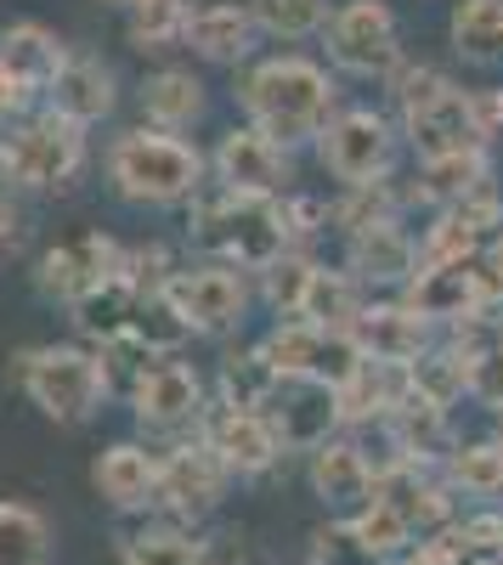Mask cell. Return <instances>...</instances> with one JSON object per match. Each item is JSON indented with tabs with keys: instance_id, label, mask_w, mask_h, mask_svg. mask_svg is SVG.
Instances as JSON below:
<instances>
[{
	"instance_id": "6da1fadb",
	"label": "cell",
	"mask_w": 503,
	"mask_h": 565,
	"mask_svg": "<svg viewBox=\"0 0 503 565\" xmlns=\"http://www.w3.org/2000/svg\"><path fill=\"white\" fill-rule=\"evenodd\" d=\"M340 103V85L323 63L311 57H266L249 68L244 79V114L260 136L283 141V148H295V141H317V130L329 125Z\"/></svg>"
},
{
	"instance_id": "7a4b0ae2",
	"label": "cell",
	"mask_w": 503,
	"mask_h": 565,
	"mask_svg": "<svg viewBox=\"0 0 503 565\" xmlns=\"http://www.w3.org/2000/svg\"><path fill=\"white\" fill-rule=\"evenodd\" d=\"M204 170L210 164L193 141H181L175 130H153V125H136V130L114 136V148H108L114 193L125 204H148V210H170V204L199 199Z\"/></svg>"
},
{
	"instance_id": "3957f363",
	"label": "cell",
	"mask_w": 503,
	"mask_h": 565,
	"mask_svg": "<svg viewBox=\"0 0 503 565\" xmlns=\"http://www.w3.org/2000/svg\"><path fill=\"white\" fill-rule=\"evenodd\" d=\"M18 380L23 396L52 418V424H85L97 418L108 402V367L97 351L85 345H34L18 356Z\"/></svg>"
},
{
	"instance_id": "277c9868",
	"label": "cell",
	"mask_w": 503,
	"mask_h": 565,
	"mask_svg": "<svg viewBox=\"0 0 503 565\" xmlns=\"http://www.w3.org/2000/svg\"><path fill=\"white\" fill-rule=\"evenodd\" d=\"M0 141H7V175L23 193H57L85 170V125L63 119L57 108L12 119Z\"/></svg>"
},
{
	"instance_id": "5b68a950",
	"label": "cell",
	"mask_w": 503,
	"mask_h": 565,
	"mask_svg": "<svg viewBox=\"0 0 503 565\" xmlns=\"http://www.w3.org/2000/svg\"><path fill=\"white\" fill-rule=\"evenodd\" d=\"M199 244L238 266V271H260L289 249V221L278 199H233L221 193L210 204H199Z\"/></svg>"
},
{
	"instance_id": "8992f818",
	"label": "cell",
	"mask_w": 503,
	"mask_h": 565,
	"mask_svg": "<svg viewBox=\"0 0 503 565\" xmlns=\"http://www.w3.org/2000/svg\"><path fill=\"white\" fill-rule=\"evenodd\" d=\"M396 103H402V125H407V136H414L419 159L486 148L481 130H475V114H470V90H459L447 74H436V68L402 74Z\"/></svg>"
},
{
	"instance_id": "52a82bcc",
	"label": "cell",
	"mask_w": 503,
	"mask_h": 565,
	"mask_svg": "<svg viewBox=\"0 0 503 565\" xmlns=\"http://www.w3.org/2000/svg\"><path fill=\"white\" fill-rule=\"evenodd\" d=\"M317 159L345 186H379L396 159V130L374 108H334L329 125L317 130Z\"/></svg>"
},
{
	"instance_id": "ba28073f",
	"label": "cell",
	"mask_w": 503,
	"mask_h": 565,
	"mask_svg": "<svg viewBox=\"0 0 503 565\" xmlns=\"http://www.w3.org/2000/svg\"><path fill=\"white\" fill-rule=\"evenodd\" d=\"M260 351L283 380H317V385H334V391L362 362V351H356V340L345 334V328H317L306 317H289L278 334H266Z\"/></svg>"
},
{
	"instance_id": "9c48e42d",
	"label": "cell",
	"mask_w": 503,
	"mask_h": 565,
	"mask_svg": "<svg viewBox=\"0 0 503 565\" xmlns=\"http://www.w3.org/2000/svg\"><path fill=\"white\" fill-rule=\"evenodd\" d=\"M170 300L175 311L188 317L193 334H233V328L249 317V277L226 260H204V266H188V271H170Z\"/></svg>"
},
{
	"instance_id": "30bf717a",
	"label": "cell",
	"mask_w": 503,
	"mask_h": 565,
	"mask_svg": "<svg viewBox=\"0 0 503 565\" xmlns=\"http://www.w3.org/2000/svg\"><path fill=\"white\" fill-rule=\"evenodd\" d=\"M329 34V57L345 68V74H390L402 45H396V12L385 7V0H345L340 12H329L323 23Z\"/></svg>"
},
{
	"instance_id": "8fae6325",
	"label": "cell",
	"mask_w": 503,
	"mask_h": 565,
	"mask_svg": "<svg viewBox=\"0 0 503 565\" xmlns=\"http://www.w3.org/2000/svg\"><path fill=\"white\" fill-rule=\"evenodd\" d=\"M210 170H215V186L233 199H278L289 181V148L260 136L255 125H244V130L221 136V148L210 153Z\"/></svg>"
},
{
	"instance_id": "7c38bea8",
	"label": "cell",
	"mask_w": 503,
	"mask_h": 565,
	"mask_svg": "<svg viewBox=\"0 0 503 565\" xmlns=\"http://www.w3.org/2000/svg\"><path fill=\"white\" fill-rule=\"evenodd\" d=\"M130 407L142 430H181V424L204 418V380L193 362L181 356H153L142 373L130 380Z\"/></svg>"
},
{
	"instance_id": "4fadbf2b",
	"label": "cell",
	"mask_w": 503,
	"mask_h": 565,
	"mask_svg": "<svg viewBox=\"0 0 503 565\" xmlns=\"http://www.w3.org/2000/svg\"><path fill=\"white\" fill-rule=\"evenodd\" d=\"M407 289V311L414 317H425V322H481V311H486V282H481V271L470 266V260H419V271L402 282Z\"/></svg>"
},
{
	"instance_id": "5bb4252c",
	"label": "cell",
	"mask_w": 503,
	"mask_h": 565,
	"mask_svg": "<svg viewBox=\"0 0 503 565\" xmlns=\"http://www.w3.org/2000/svg\"><path fill=\"white\" fill-rule=\"evenodd\" d=\"M260 413H266V424H271V436H278L283 452L323 447L345 424L334 385H317V380H278V391H271V402Z\"/></svg>"
},
{
	"instance_id": "9a60e30c",
	"label": "cell",
	"mask_w": 503,
	"mask_h": 565,
	"mask_svg": "<svg viewBox=\"0 0 503 565\" xmlns=\"http://www.w3.org/2000/svg\"><path fill=\"white\" fill-rule=\"evenodd\" d=\"M119 244L108 238V232H79V238L57 244V249H45L40 255V271H34V289L45 300H57V306H74L85 289H97L103 277L119 271Z\"/></svg>"
},
{
	"instance_id": "2e32d148",
	"label": "cell",
	"mask_w": 503,
	"mask_h": 565,
	"mask_svg": "<svg viewBox=\"0 0 503 565\" xmlns=\"http://www.w3.org/2000/svg\"><path fill=\"white\" fill-rule=\"evenodd\" d=\"M226 463L204 447V441H188L175 447L170 458H159V492H153V509H170L175 521H199L210 514L226 492Z\"/></svg>"
},
{
	"instance_id": "e0dca14e",
	"label": "cell",
	"mask_w": 503,
	"mask_h": 565,
	"mask_svg": "<svg viewBox=\"0 0 503 565\" xmlns=\"http://www.w3.org/2000/svg\"><path fill=\"white\" fill-rule=\"evenodd\" d=\"M199 424H204L199 441L226 463V476H266V469L283 458V447H278V436H271L266 413H255V407H215Z\"/></svg>"
},
{
	"instance_id": "ac0fdd59",
	"label": "cell",
	"mask_w": 503,
	"mask_h": 565,
	"mask_svg": "<svg viewBox=\"0 0 503 565\" xmlns=\"http://www.w3.org/2000/svg\"><path fill=\"white\" fill-rule=\"evenodd\" d=\"M345 260H351L356 282H385V289H402V282L419 271V244H414V232H407L402 221L374 215V221L351 226Z\"/></svg>"
},
{
	"instance_id": "d6986e66",
	"label": "cell",
	"mask_w": 503,
	"mask_h": 565,
	"mask_svg": "<svg viewBox=\"0 0 503 565\" xmlns=\"http://www.w3.org/2000/svg\"><path fill=\"white\" fill-rule=\"evenodd\" d=\"M425 317H414L407 306H368L362 300V311L351 317L345 334L356 340V351L368 362H385V367H407L419 351H425Z\"/></svg>"
},
{
	"instance_id": "ffe728a7",
	"label": "cell",
	"mask_w": 503,
	"mask_h": 565,
	"mask_svg": "<svg viewBox=\"0 0 503 565\" xmlns=\"http://www.w3.org/2000/svg\"><path fill=\"white\" fill-rule=\"evenodd\" d=\"M45 97H52V108L63 119H74V125L90 130V125H103L119 108V79H114V68L103 57H74L68 52L63 74L45 85Z\"/></svg>"
},
{
	"instance_id": "44dd1931",
	"label": "cell",
	"mask_w": 503,
	"mask_h": 565,
	"mask_svg": "<svg viewBox=\"0 0 503 565\" xmlns=\"http://www.w3.org/2000/svg\"><path fill=\"white\" fill-rule=\"evenodd\" d=\"M374 469L362 463V452L351 441H323L311 447V492L323 498V509L334 521H351V514L374 498Z\"/></svg>"
},
{
	"instance_id": "7402d4cb",
	"label": "cell",
	"mask_w": 503,
	"mask_h": 565,
	"mask_svg": "<svg viewBox=\"0 0 503 565\" xmlns=\"http://www.w3.org/2000/svg\"><path fill=\"white\" fill-rule=\"evenodd\" d=\"M90 481H97V492H103L114 509H125V514L153 509V492H159V458H153L142 441H114V447L97 458V469H90Z\"/></svg>"
},
{
	"instance_id": "603a6c76",
	"label": "cell",
	"mask_w": 503,
	"mask_h": 565,
	"mask_svg": "<svg viewBox=\"0 0 503 565\" xmlns=\"http://www.w3.org/2000/svg\"><path fill=\"white\" fill-rule=\"evenodd\" d=\"M63 63H68V45L45 23H7L0 29V68H7L18 85H29L34 97L63 74Z\"/></svg>"
},
{
	"instance_id": "cb8c5ba5",
	"label": "cell",
	"mask_w": 503,
	"mask_h": 565,
	"mask_svg": "<svg viewBox=\"0 0 503 565\" xmlns=\"http://www.w3.org/2000/svg\"><path fill=\"white\" fill-rule=\"evenodd\" d=\"M255 18L249 7H233V0H210V7H199L188 18V34H181V45H193L199 57L210 63H244L255 52Z\"/></svg>"
},
{
	"instance_id": "d4e9b609",
	"label": "cell",
	"mask_w": 503,
	"mask_h": 565,
	"mask_svg": "<svg viewBox=\"0 0 503 565\" xmlns=\"http://www.w3.org/2000/svg\"><path fill=\"white\" fill-rule=\"evenodd\" d=\"M136 300H142V289L125 277V271H114V277H103L97 289H85L68 311H74V334L79 340H90V345H114V340H125V328H130V311H136Z\"/></svg>"
},
{
	"instance_id": "484cf974",
	"label": "cell",
	"mask_w": 503,
	"mask_h": 565,
	"mask_svg": "<svg viewBox=\"0 0 503 565\" xmlns=\"http://www.w3.org/2000/svg\"><path fill=\"white\" fill-rule=\"evenodd\" d=\"M142 114L153 130H188L204 119V79L193 68H159L142 79Z\"/></svg>"
},
{
	"instance_id": "4316f807",
	"label": "cell",
	"mask_w": 503,
	"mask_h": 565,
	"mask_svg": "<svg viewBox=\"0 0 503 565\" xmlns=\"http://www.w3.org/2000/svg\"><path fill=\"white\" fill-rule=\"evenodd\" d=\"M345 532H351V543L368 554L374 565L379 559H396V554H407V543H414V521L390 503V498H379V487H374V498L362 503L351 521H340Z\"/></svg>"
},
{
	"instance_id": "83f0119b",
	"label": "cell",
	"mask_w": 503,
	"mask_h": 565,
	"mask_svg": "<svg viewBox=\"0 0 503 565\" xmlns=\"http://www.w3.org/2000/svg\"><path fill=\"white\" fill-rule=\"evenodd\" d=\"M125 334H130L136 345H142L148 356H175L181 345L193 340V328H188V317L175 311L170 289H142V300H136Z\"/></svg>"
},
{
	"instance_id": "f1b7e54d",
	"label": "cell",
	"mask_w": 503,
	"mask_h": 565,
	"mask_svg": "<svg viewBox=\"0 0 503 565\" xmlns=\"http://www.w3.org/2000/svg\"><path fill=\"white\" fill-rule=\"evenodd\" d=\"M452 52L464 63H503V0H459L452 7Z\"/></svg>"
},
{
	"instance_id": "f546056e",
	"label": "cell",
	"mask_w": 503,
	"mask_h": 565,
	"mask_svg": "<svg viewBox=\"0 0 503 565\" xmlns=\"http://www.w3.org/2000/svg\"><path fill=\"white\" fill-rule=\"evenodd\" d=\"M486 181H492V170H486V148H464V153L425 159V181H419V193H425V199H436V204H459V199L481 193Z\"/></svg>"
},
{
	"instance_id": "4dcf8cb0",
	"label": "cell",
	"mask_w": 503,
	"mask_h": 565,
	"mask_svg": "<svg viewBox=\"0 0 503 565\" xmlns=\"http://www.w3.org/2000/svg\"><path fill=\"white\" fill-rule=\"evenodd\" d=\"M0 565H52V526L29 503H0Z\"/></svg>"
},
{
	"instance_id": "1f68e13d",
	"label": "cell",
	"mask_w": 503,
	"mask_h": 565,
	"mask_svg": "<svg viewBox=\"0 0 503 565\" xmlns=\"http://www.w3.org/2000/svg\"><path fill=\"white\" fill-rule=\"evenodd\" d=\"M362 311V282L351 271H329L317 266L311 271V289L300 300V317L317 322V328H351V317Z\"/></svg>"
},
{
	"instance_id": "d6a6232c",
	"label": "cell",
	"mask_w": 503,
	"mask_h": 565,
	"mask_svg": "<svg viewBox=\"0 0 503 565\" xmlns=\"http://www.w3.org/2000/svg\"><path fill=\"white\" fill-rule=\"evenodd\" d=\"M283 373L266 362V351H233L221 356V407H266Z\"/></svg>"
},
{
	"instance_id": "836d02e7",
	"label": "cell",
	"mask_w": 503,
	"mask_h": 565,
	"mask_svg": "<svg viewBox=\"0 0 503 565\" xmlns=\"http://www.w3.org/2000/svg\"><path fill=\"white\" fill-rule=\"evenodd\" d=\"M193 7L188 0H136L130 7V45L136 52H170L188 34Z\"/></svg>"
},
{
	"instance_id": "e575fe53",
	"label": "cell",
	"mask_w": 503,
	"mask_h": 565,
	"mask_svg": "<svg viewBox=\"0 0 503 565\" xmlns=\"http://www.w3.org/2000/svg\"><path fill=\"white\" fill-rule=\"evenodd\" d=\"M249 18L271 40H311L329 23V0H249Z\"/></svg>"
},
{
	"instance_id": "d590c367",
	"label": "cell",
	"mask_w": 503,
	"mask_h": 565,
	"mask_svg": "<svg viewBox=\"0 0 503 565\" xmlns=\"http://www.w3.org/2000/svg\"><path fill=\"white\" fill-rule=\"evenodd\" d=\"M447 476L470 498H503V447L497 441H470L447 452Z\"/></svg>"
},
{
	"instance_id": "8d00e7d4",
	"label": "cell",
	"mask_w": 503,
	"mask_h": 565,
	"mask_svg": "<svg viewBox=\"0 0 503 565\" xmlns=\"http://www.w3.org/2000/svg\"><path fill=\"white\" fill-rule=\"evenodd\" d=\"M311 260L306 255H295V249H283L271 266H260L255 277H260V295H266V306L278 311V317H300V300H306V289H311Z\"/></svg>"
},
{
	"instance_id": "74e56055",
	"label": "cell",
	"mask_w": 503,
	"mask_h": 565,
	"mask_svg": "<svg viewBox=\"0 0 503 565\" xmlns=\"http://www.w3.org/2000/svg\"><path fill=\"white\" fill-rule=\"evenodd\" d=\"M459 356H464V396H475L481 407L503 413V340L475 345V351L459 345Z\"/></svg>"
},
{
	"instance_id": "f35d334b",
	"label": "cell",
	"mask_w": 503,
	"mask_h": 565,
	"mask_svg": "<svg viewBox=\"0 0 503 565\" xmlns=\"http://www.w3.org/2000/svg\"><path fill=\"white\" fill-rule=\"evenodd\" d=\"M125 565H210V559L181 532H142V537L125 543Z\"/></svg>"
},
{
	"instance_id": "ab89813d",
	"label": "cell",
	"mask_w": 503,
	"mask_h": 565,
	"mask_svg": "<svg viewBox=\"0 0 503 565\" xmlns=\"http://www.w3.org/2000/svg\"><path fill=\"white\" fill-rule=\"evenodd\" d=\"M317 565H374V559L351 543L345 526H329V532H317Z\"/></svg>"
},
{
	"instance_id": "60d3db41",
	"label": "cell",
	"mask_w": 503,
	"mask_h": 565,
	"mask_svg": "<svg viewBox=\"0 0 503 565\" xmlns=\"http://www.w3.org/2000/svg\"><path fill=\"white\" fill-rule=\"evenodd\" d=\"M470 114H475L481 141H492L503 130V90H470Z\"/></svg>"
},
{
	"instance_id": "b9f144b4",
	"label": "cell",
	"mask_w": 503,
	"mask_h": 565,
	"mask_svg": "<svg viewBox=\"0 0 503 565\" xmlns=\"http://www.w3.org/2000/svg\"><path fill=\"white\" fill-rule=\"evenodd\" d=\"M29 108H34V90H29V85H18L7 68H0V130H7L12 119H23Z\"/></svg>"
},
{
	"instance_id": "7bdbcfd3",
	"label": "cell",
	"mask_w": 503,
	"mask_h": 565,
	"mask_svg": "<svg viewBox=\"0 0 503 565\" xmlns=\"http://www.w3.org/2000/svg\"><path fill=\"white\" fill-rule=\"evenodd\" d=\"M23 244V210L7 199V186H0V255H12Z\"/></svg>"
},
{
	"instance_id": "ee69618b",
	"label": "cell",
	"mask_w": 503,
	"mask_h": 565,
	"mask_svg": "<svg viewBox=\"0 0 503 565\" xmlns=\"http://www.w3.org/2000/svg\"><path fill=\"white\" fill-rule=\"evenodd\" d=\"M0 186H12V175H7V141H0Z\"/></svg>"
},
{
	"instance_id": "f6af8a7d",
	"label": "cell",
	"mask_w": 503,
	"mask_h": 565,
	"mask_svg": "<svg viewBox=\"0 0 503 565\" xmlns=\"http://www.w3.org/2000/svg\"><path fill=\"white\" fill-rule=\"evenodd\" d=\"M103 7H119V12H130V7H136V0H103Z\"/></svg>"
},
{
	"instance_id": "bcb514c9",
	"label": "cell",
	"mask_w": 503,
	"mask_h": 565,
	"mask_svg": "<svg viewBox=\"0 0 503 565\" xmlns=\"http://www.w3.org/2000/svg\"><path fill=\"white\" fill-rule=\"evenodd\" d=\"M475 565H503V554H486V559H475Z\"/></svg>"
},
{
	"instance_id": "7dc6e473",
	"label": "cell",
	"mask_w": 503,
	"mask_h": 565,
	"mask_svg": "<svg viewBox=\"0 0 503 565\" xmlns=\"http://www.w3.org/2000/svg\"><path fill=\"white\" fill-rule=\"evenodd\" d=\"M497 554H503V537H497Z\"/></svg>"
},
{
	"instance_id": "c3c4849f",
	"label": "cell",
	"mask_w": 503,
	"mask_h": 565,
	"mask_svg": "<svg viewBox=\"0 0 503 565\" xmlns=\"http://www.w3.org/2000/svg\"><path fill=\"white\" fill-rule=\"evenodd\" d=\"M497 447H503V436H497Z\"/></svg>"
}]
</instances>
